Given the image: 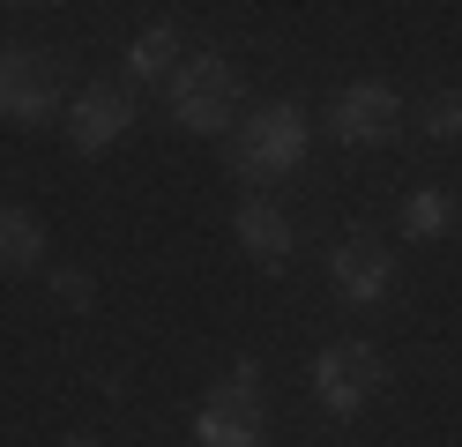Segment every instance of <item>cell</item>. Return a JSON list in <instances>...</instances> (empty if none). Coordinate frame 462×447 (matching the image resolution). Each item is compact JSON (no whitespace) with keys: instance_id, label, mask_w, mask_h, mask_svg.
I'll return each mask as SVG.
<instances>
[{"instance_id":"6da1fadb","label":"cell","mask_w":462,"mask_h":447,"mask_svg":"<svg viewBox=\"0 0 462 447\" xmlns=\"http://www.w3.org/2000/svg\"><path fill=\"white\" fill-rule=\"evenodd\" d=\"M306 142H313V127H306L299 105H262L239 135H231V172H239L246 187H276V179H291L306 164Z\"/></svg>"},{"instance_id":"7a4b0ae2","label":"cell","mask_w":462,"mask_h":447,"mask_svg":"<svg viewBox=\"0 0 462 447\" xmlns=\"http://www.w3.org/2000/svg\"><path fill=\"white\" fill-rule=\"evenodd\" d=\"M164 105H171V119H180L187 135H217V127H231V112H239V68L217 60V52H194V60H180Z\"/></svg>"},{"instance_id":"3957f363","label":"cell","mask_w":462,"mask_h":447,"mask_svg":"<svg viewBox=\"0 0 462 447\" xmlns=\"http://www.w3.org/2000/svg\"><path fill=\"white\" fill-rule=\"evenodd\" d=\"M306 387H313V403H321L328 417H358L373 396H381V350L343 336V343H328L321 358H313Z\"/></svg>"},{"instance_id":"277c9868","label":"cell","mask_w":462,"mask_h":447,"mask_svg":"<svg viewBox=\"0 0 462 447\" xmlns=\"http://www.w3.org/2000/svg\"><path fill=\"white\" fill-rule=\"evenodd\" d=\"M254 440H262V366H254V358H239V366H231V380L217 387L209 403H201L194 447H254Z\"/></svg>"},{"instance_id":"5b68a950","label":"cell","mask_w":462,"mask_h":447,"mask_svg":"<svg viewBox=\"0 0 462 447\" xmlns=\"http://www.w3.org/2000/svg\"><path fill=\"white\" fill-rule=\"evenodd\" d=\"M60 89H68V75H60V60H52V52H31V45L0 52V119L38 127V119H52Z\"/></svg>"},{"instance_id":"8992f818","label":"cell","mask_w":462,"mask_h":447,"mask_svg":"<svg viewBox=\"0 0 462 447\" xmlns=\"http://www.w3.org/2000/svg\"><path fill=\"white\" fill-rule=\"evenodd\" d=\"M127 127H134V89H127V82H90V89L68 105V142L82 149V157H105Z\"/></svg>"},{"instance_id":"52a82bcc","label":"cell","mask_w":462,"mask_h":447,"mask_svg":"<svg viewBox=\"0 0 462 447\" xmlns=\"http://www.w3.org/2000/svg\"><path fill=\"white\" fill-rule=\"evenodd\" d=\"M328 127L336 142H358V149H381L402 135V98L388 82H358V89H343V98L328 105Z\"/></svg>"},{"instance_id":"ba28073f","label":"cell","mask_w":462,"mask_h":447,"mask_svg":"<svg viewBox=\"0 0 462 447\" xmlns=\"http://www.w3.org/2000/svg\"><path fill=\"white\" fill-rule=\"evenodd\" d=\"M328 284H336V298H351V306H373V298L395 291V254H388L373 231H351V238L328 254Z\"/></svg>"},{"instance_id":"9c48e42d","label":"cell","mask_w":462,"mask_h":447,"mask_svg":"<svg viewBox=\"0 0 462 447\" xmlns=\"http://www.w3.org/2000/svg\"><path fill=\"white\" fill-rule=\"evenodd\" d=\"M231 238L262 261V268H283L291 261V247H299V231H291V217H283L276 201H239V217H231Z\"/></svg>"},{"instance_id":"30bf717a","label":"cell","mask_w":462,"mask_h":447,"mask_svg":"<svg viewBox=\"0 0 462 447\" xmlns=\"http://www.w3.org/2000/svg\"><path fill=\"white\" fill-rule=\"evenodd\" d=\"M45 261V224L38 209H0V268L8 276H23V268Z\"/></svg>"},{"instance_id":"8fae6325","label":"cell","mask_w":462,"mask_h":447,"mask_svg":"<svg viewBox=\"0 0 462 447\" xmlns=\"http://www.w3.org/2000/svg\"><path fill=\"white\" fill-rule=\"evenodd\" d=\"M127 75H180V38H171V30L157 23V30H142V38L127 45Z\"/></svg>"},{"instance_id":"7c38bea8","label":"cell","mask_w":462,"mask_h":447,"mask_svg":"<svg viewBox=\"0 0 462 447\" xmlns=\"http://www.w3.org/2000/svg\"><path fill=\"white\" fill-rule=\"evenodd\" d=\"M448 224H455V201H448L440 187H425V194L402 201V231H411V238H440Z\"/></svg>"},{"instance_id":"4fadbf2b","label":"cell","mask_w":462,"mask_h":447,"mask_svg":"<svg viewBox=\"0 0 462 447\" xmlns=\"http://www.w3.org/2000/svg\"><path fill=\"white\" fill-rule=\"evenodd\" d=\"M425 135L432 142H462V89H440V98L425 105Z\"/></svg>"},{"instance_id":"5bb4252c","label":"cell","mask_w":462,"mask_h":447,"mask_svg":"<svg viewBox=\"0 0 462 447\" xmlns=\"http://www.w3.org/2000/svg\"><path fill=\"white\" fill-rule=\"evenodd\" d=\"M52 291H60L68 306H90V276H82V268H60V276H52Z\"/></svg>"},{"instance_id":"9a60e30c","label":"cell","mask_w":462,"mask_h":447,"mask_svg":"<svg viewBox=\"0 0 462 447\" xmlns=\"http://www.w3.org/2000/svg\"><path fill=\"white\" fill-rule=\"evenodd\" d=\"M68 447H97V440H68Z\"/></svg>"}]
</instances>
